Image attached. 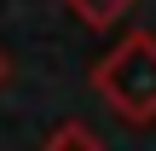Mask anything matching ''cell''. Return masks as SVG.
I'll use <instances>...</instances> for the list:
<instances>
[{
  "label": "cell",
  "instance_id": "cell-1",
  "mask_svg": "<svg viewBox=\"0 0 156 151\" xmlns=\"http://www.w3.org/2000/svg\"><path fill=\"white\" fill-rule=\"evenodd\" d=\"M93 93H98L127 128L156 122V35L151 29H127V35L98 58Z\"/></svg>",
  "mask_w": 156,
  "mask_h": 151
},
{
  "label": "cell",
  "instance_id": "cell-3",
  "mask_svg": "<svg viewBox=\"0 0 156 151\" xmlns=\"http://www.w3.org/2000/svg\"><path fill=\"white\" fill-rule=\"evenodd\" d=\"M41 151H104V140H98L87 122H58V128L41 140Z\"/></svg>",
  "mask_w": 156,
  "mask_h": 151
},
{
  "label": "cell",
  "instance_id": "cell-2",
  "mask_svg": "<svg viewBox=\"0 0 156 151\" xmlns=\"http://www.w3.org/2000/svg\"><path fill=\"white\" fill-rule=\"evenodd\" d=\"M64 6H69V17L87 23V29H116V23L133 17L139 0H64Z\"/></svg>",
  "mask_w": 156,
  "mask_h": 151
},
{
  "label": "cell",
  "instance_id": "cell-4",
  "mask_svg": "<svg viewBox=\"0 0 156 151\" xmlns=\"http://www.w3.org/2000/svg\"><path fill=\"white\" fill-rule=\"evenodd\" d=\"M0 81H6V58H0Z\"/></svg>",
  "mask_w": 156,
  "mask_h": 151
}]
</instances>
